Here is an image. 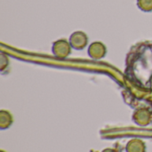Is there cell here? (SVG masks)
I'll return each mask as SVG.
<instances>
[{
    "instance_id": "8992f818",
    "label": "cell",
    "mask_w": 152,
    "mask_h": 152,
    "mask_svg": "<svg viewBox=\"0 0 152 152\" xmlns=\"http://www.w3.org/2000/svg\"><path fill=\"white\" fill-rule=\"evenodd\" d=\"M12 116L8 110H0V128L2 130L9 128L12 124Z\"/></svg>"
},
{
    "instance_id": "277c9868",
    "label": "cell",
    "mask_w": 152,
    "mask_h": 152,
    "mask_svg": "<svg viewBox=\"0 0 152 152\" xmlns=\"http://www.w3.org/2000/svg\"><path fill=\"white\" fill-rule=\"evenodd\" d=\"M88 55L94 60H101L107 54V47L101 41L93 42L88 46Z\"/></svg>"
},
{
    "instance_id": "52a82bcc",
    "label": "cell",
    "mask_w": 152,
    "mask_h": 152,
    "mask_svg": "<svg viewBox=\"0 0 152 152\" xmlns=\"http://www.w3.org/2000/svg\"><path fill=\"white\" fill-rule=\"evenodd\" d=\"M137 6L142 12H152V0H137Z\"/></svg>"
},
{
    "instance_id": "7a4b0ae2",
    "label": "cell",
    "mask_w": 152,
    "mask_h": 152,
    "mask_svg": "<svg viewBox=\"0 0 152 152\" xmlns=\"http://www.w3.org/2000/svg\"><path fill=\"white\" fill-rule=\"evenodd\" d=\"M69 41L75 50H83L88 45V36L81 30L73 32L69 38Z\"/></svg>"
},
{
    "instance_id": "ba28073f",
    "label": "cell",
    "mask_w": 152,
    "mask_h": 152,
    "mask_svg": "<svg viewBox=\"0 0 152 152\" xmlns=\"http://www.w3.org/2000/svg\"><path fill=\"white\" fill-rule=\"evenodd\" d=\"M102 152H118L116 151L115 149H111V148H108V149H104Z\"/></svg>"
},
{
    "instance_id": "5b68a950",
    "label": "cell",
    "mask_w": 152,
    "mask_h": 152,
    "mask_svg": "<svg viewBox=\"0 0 152 152\" xmlns=\"http://www.w3.org/2000/svg\"><path fill=\"white\" fill-rule=\"evenodd\" d=\"M126 152H145L146 145L145 142L138 138H134L130 140L126 147Z\"/></svg>"
},
{
    "instance_id": "6da1fadb",
    "label": "cell",
    "mask_w": 152,
    "mask_h": 152,
    "mask_svg": "<svg viewBox=\"0 0 152 152\" xmlns=\"http://www.w3.org/2000/svg\"><path fill=\"white\" fill-rule=\"evenodd\" d=\"M72 46L69 40L60 38L53 43L52 51L53 55L58 59H66L71 53Z\"/></svg>"
},
{
    "instance_id": "3957f363",
    "label": "cell",
    "mask_w": 152,
    "mask_h": 152,
    "mask_svg": "<svg viewBox=\"0 0 152 152\" xmlns=\"http://www.w3.org/2000/svg\"><path fill=\"white\" fill-rule=\"evenodd\" d=\"M133 120L138 126H146L152 120V111L148 108L137 109L133 114Z\"/></svg>"
},
{
    "instance_id": "9c48e42d",
    "label": "cell",
    "mask_w": 152,
    "mask_h": 152,
    "mask_svg": "<svg viewBox=\"0 0 152 152\" xmlns=\"http://www.w3.org/2000/svg\"><path fill=\"white\" fill-rule=\"evenodd\" d=\"M0 152H5V151H0Z\"/></svg>"
}]
</instances>
